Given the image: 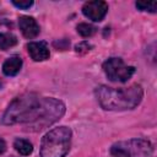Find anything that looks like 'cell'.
I'll return each mask as SVG.
<instances>
[{"instance_id":"obj_1","label":"cell","mask_w":157,"mask_h":157,"mask_svg":"<svg viewBox=\"0 0 157 157\" xmlns=\"http://www.w3.org/2000/svg\"><path fill=\"white\" fill-rule=\"evenodd\" d=\"M65 113V104L53 97L25 93L16 97L2 117L5 125L21 124L29 131H39L58 121Z\"/></svg>"},{"instance_id":"obj_2","label":"cell","mask_w":157,"mask_h":157,"mask_svg":"<svg viewBox=\"0 0 157 157\" xmlns=\"http://www.w3.org/2000/svg\"><path fill=\"white\" fill-rule=\"evenodd\" d=\"M96 97L101 107L105 110H126L132 109L142 99L144 91L137 83L125 88H112L99 86L96 88Z\"/></svg>"},{"instance_id":"obj_3","label":"cell","mask_w":157,"mask_h":157,"mask_svg":"<svg viewBox=\"0 0 157 157\" xmlns=\"http://www.w3.org/2000/svg\"><path fill=\"white\" fill-rule=\"evenodd\" d=\"M71 129L67 126L54 128L40 141V157H65L71 146Z\"/></svg>"},{"instance_id":"obj_4","label":"cell","mask_w":157,"mask_h":157,"mask_svg":"<svg viewBox=\"0 0 157 157\" xmlns=\"http://www.w3.org/2000/svg\"><path fill=\"white\" fill-rule=\"evenodd\" d=\"M152 151L153 147L151 142L142 139L120 141L110 148V153L114 157H148L152 155Z\"/></svg>"},{"instance_id":"obj_5","label":"cell","mask_w":157,"mask_h":157,"mask_svg":"<svg viewBox=\"0 0 157 157\" xmlns=\"http://www.w3.org/2000/svg\"><path fill=\"white\" fill-rule=\"evenodd\" d=\"M103 70L113 82H126L135 74V67L126 65L120 58L107 59L103 63Z\"/></svg>"},{"instance_id":"obj_6","label":"cell","mask_w":157,"mask_h":157,"mask_svg":"<svg viewBox=\"0 0 157 157\" xmlns=\"http://www.w3.org/2000/svg\"><path fill=\"white\" fill-rule=\"evenodd\" d=\"M107 12H108V4L105 1H101V0L87 1L82 6V13L87 18L94 22L102 21L107 15Z\"/></svg>"},{"instance_id":"obj_7","label":"cell","mask_w":157,"mask_h":157,"mask_svg":"<svg viewBox=\"0 0 157 157\" xmlns=\"http://www.w3.org/2000/svg\"><path fill=\"white\" fill-rule=\"evenodd\" d=\"M18 26H20V29H21L22 34L28 39L36 38L39 34V31H40L39 25L31 16H21L18 18Z\"/></svg>"},{"instance_id":"obj_8","label":"cell","mask_w":157,"mask_h":157,"mask_svg":"<svg viewBox=\"0 0 157 157\" xmlns=\"http://www.w3.org/2000/svg\"><path fill=\"white\" fill-rule=\"evenodd\" d=\"M27 50H28L29 56L34 61L47 60L50 55L49 48L45 42H31L27 44Z\"/></svg>"},{"instance_id":"obj_9","label":"cell","mask_w":157,"mask_h":157,"mask_svg":"<svg viewBox=\"0 0 157 157\" xmlns=\"http://www.w3.org/2000/svg\"><path fill=\"white\" fill-rule=\"evenodd\" d=\"M22 67V59L18 55H12L5 60L2 64V72L6 76H15L20 72Z\"/></svg>"},{"instance_id":"obj_10","label":"cell","mask_w":157,"mask_h":157,"mask_svg":"<svg viewBox=\"0 0 157 157\" xmlns=\"http://www.w3.org/2000/svg\"><path fill=\"white\" fill-rule=\"evenodd\" d=\"M13 147L22 156H28L33 151V145L28 140H25V139H16L13 142Z\"/></svg>"},{"instance_id":"obj_11","label":"cell","mask_w":157,"mask_h":157,"mask_svg":"<svg viewBox=\"0 0 157 157\" xmlns=\"http://www.w3.org/2000/svg\"><path fill=\"white\" fill-rule=\"evenodd\" d=\"M17 44V38L12 33H0V49L6 50Z\"/></svg>"},{"instance_id":"obj_12","label":"cell","mask_w":157,"mask_h":157,"mask_svg":"<svg viewBox=\"0 0 157 157\" xmlns=\"http://www.w3.org/2000/svg\"><path fill=\"white\" fill-rule=\"evenodd\" d=\"M76 29H77V33L80 36L85 37V38L86 37H91L97 32V28L94 26L90 25V23H80V25H77Z\"/></svg>"},{"instance_id":"obj_13","label":"cell","mask_w":157,"mask_h":157,"mask_svg":"<svg viewBox=\"0 0 157 157\" xmlns=\"http://www.w3.org/2000/svg\"><path fill=\"white\" fill-rule=\"evenodd\" d=\"M136 7L140 11H148V12H156L157 10V2L156 1H151V2H146V1H137Z\"/></svg>"},{"instance_id":"obj_14","label":"cell","mask_w":157,"mask_h":157,"mask_svg":"<svg viewBox=\"0 0 157 157\" xmlns=\"http://www.w3.org/2000/svg\"><path fill=\"white\" fill-rule=\"evenodd\" d=\"M91 49H92V45H91L88 42H86V40L78 43V44L75 47V50H76L77 53H80V54H85V53H87V52L91 50Z\"/></svg>"},{"instance_id":"obj_15","label":"cell","mask_w":157,"mask_h":157,"mask_svg":"<svg viewBox=\"0 0 157 157\" xmlns=\"http://www.w3.org/2000/svg\"><path fill=\"white\" fill-rule=\"evenodd\" d=\"M12 4H13L16 7H18V9L26 10V9H29V7L33 5V1H32V0H20V1L12 0Z\"/></svg>"},{"instance_id":"obj_16","label":"cell","mask_w":157,"mask_h":157,"mask_svg":"<svg viewBox=\"0 0 157 157\" xmlns=\"http://www.w3.org/2000/svg\"><path fill=\"white\" fill-rule=\"evenodd\" d=\"M5 151H6V142L2 139H0V155H2Z\"/></svg>"},{"instance_id":"obj_17","label":"cell","mask_w":157,"mask_h":157,"mask_svg":"<svg viewBox=\"0 0 157 157\" xmlns=\"http://www.w3.org/2000/svg\"><path fill=\"white\" fill-rule=\"evenodd\" d=\"M1 87H2V81L0 80V88H1Z\"/></svg>"}]
</instances>
